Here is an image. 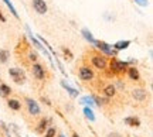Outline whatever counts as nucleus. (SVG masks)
Here are the masks:
<instances>
[{"label":"nucleus","instance_id":"nucleus-1","mask_svg":"<svg viewBox=\"0 0 153 137\" xmlns=\"http://www.w3.org/2000/svg\"><path fill=\"white\" fill-rule=\"evenodd\" d=\"M109 69H111V74L115 75V74H122L128 69V62L125 61H119L116 57H114L109 62Z\"/></svg>","mask_w":153,"mask_h":137},{"label":"nucleus","instance_id":"nucleus-2","mask_svg":"<svg viewBox=\"0 0 153 137\" xmlns=\"http://www.w3.org/2000/svg\"><path fill=\"white\" fill-rule=\"evenodd\" d=\"M9 75L11 77V79L16 83H24L26 82V74L20 68H10L9 69Z\"/></svg>","mask_w":153,"mask_h":137},{"label":"nucleus","instance_id":"nucleus-3","mask_svg":"<svg viewBox=\"0 0 153 137\" xmlns=\"http://www.w3.org/2000/svg\"><path fill=\"white\" fill-rule=\"evenodd\" d=\"M95 45H97V48H98L101 52H104L105 55H109V57H112V58L116 57V49H114L109 44H106L105 41H97Z\"/></svg>","mask_w":153,"mask_h":137},{"label":"nucleus","instance_id":"nucleus-4","mask_svg":"<svg viewBox=\"0 0 153 137\" xmlns=\"http://www.w3.org/2000/svg\"><path fill=\"white\" fill-rule=\"evenodd\" d=\"M91 61H92L94 66L98 68V69H106V66H108V61H106V58H105L104 55L94 54Z\"/></svg>","mask_w":153,"mask_h":137},{"label":"nucleus","instance_id":"nucleus-5","mask_svg":"<svg viewBox=\"0 0 153 137\" xmlns=\"http://www.w3.org/2000/svg\"><path fill=\"white\" fill-rule=\"evenodd\" d=\"M26 30H27L28 35H30V40H31V43H33V44L36 45V47H37L38 49H41V51H43L44 54L47 55V58H48V60L51 61V64H53V58H51V57H50V54H48V52H47V49H45V48H44V47H43V44H41V43H40V41H38V40L36 38V37H34V35H33V33H31V30H30V28H28V26H27V27H26Z\"/></svg>","mask_w":153,"mask_h":137},{"label":"nucleus","instance_id":"nucleus-6","mask_svg":"<svg viewBox=\"0 0 153 137\" xmlns=\"http://www.w3.org/2000/svg\"><path fill=\"white\" fill-rule=\"evenodd\" d=\"M31 4H33V9L36 10V13H38V14H45L47 10H48L47 9V3L44 0H33Z\"/></svg>","mask_w":153,"mask_h":137},{"label":"nucleus","instance_id":"nucleus-7","mask_svg":"<svg viewBox=\"0 0 153 137\" xmlns=\"http://www.w3.org/2000/svg\"><path fill=\"white\" fill-rule=\"evenodd\" d=\"M78 74H79L81 81H91L94 78V71L89 68V66H81Z\"/></svg>","mask_w":153,"mask_h":137},{"label":"nucleus","instance_id":"nucleus-8","mask_svg":"<svg viewBox=\"0 0 153 137\" xmlns=\"http://www.w3.org/2000/svg\"><path fill=\"white\" fill-rule=\"evenodd\" d=\"M31 72H33V75L36 79H44L45 78V69H44L43 65H40V64H34L31 66Z\"/></svg>","mask_w":153,"mask_h":137},{"label":"nucleus","instance_id":"nucleus-9","mask_svg":"<svg viewBox=\"0 0 153 137\" xmlns=\"http://www.w3.org/2000/svg\"><path fill=\"white\" fill-rule=\"evenodd\" d=\"M26 103H27V108H28L30 115H33V116L40 115V108H38V105L34 102L33 99H26Z\"/></svg>","mask_w":153,"mask_h":137},{"label":"nucleus","instance_id":"nucleus-10","mask_svg":"<svg viewBox=\"0 0 153 137\" xmlns=\"http://www.w3.org/2000/svg\"><path fill=\"white\" fill-rule=\"evenodd\" d=\"M132 96H133V99L142 102V100H145V99L148 98V93H146L145 89H133L132 91Z\"/></svg>","mask_w":153,"mask_h":137},{"label":"nucleus","instance_id":"nucleus-11","mask_svg":"<svg viewBox=\"0 0 153 137\" xmlns=\"http://www.w3.org/2000/svg\"><path fill=\"white\" fill-rule=\"evenodd\" d=\"M61 86L65 89L67 92L70 93V96H72V98H76V96H78V93H79L78 91H76V89L71 88V86H70V85H68V83H67L65 81H61Z\"/></svg>","mask_w":153,"mask_h":137},{"label":"nucleus","instance_id":"nucleus-12","mask_svg":"<svg viewBox=\"0 0 153 137\" xmlns=\"http://www.w3.org/2000/svg\"><path fill=\"white\" fill-rule=\"evenodd\" d=\"M131 45V41L129 40H122V41H118V43H115L114 44V49H116V51H122V49H126L128 47Z\"/></svg>","mask_w":153,"mask_h":137},{"label":"nucleus","instance_id":"nucleus-13","mask_svg":"<svg viewBox=\"0 0 153 137\" xmlns=\"http://www.w3.org/2000/svg\"><path fill=\"white\" fill-rule=\"evenodd\" d=\"M125 123L128 124V126H131V127H139L140 126V120H139L137 117H135V116H129V117H126Z\"/></svg>","mask_w":153,"mask_h":137},{"label":"nucleus","instance_id":"nucleus-14","mask_svg":"<svg viewBox=\"0 0 153 137\" xmlns=\"http://www.w3.org/2000/svg\"><path fill=\"white\" fill-rule=\"evenodd\" d=\"M126 71H128V75H129V78H131V79H133V81H139V79H140L139 71H137L135 66H131V68H128Z\"/></svg>","mask_w":153,"mask_h":137},{"label":"nucleus","instance_id":"nucleus-15","mask_svg":"<svg viewBox=\"0 0 153 137\" xmlns=\"http://www.w3.org/2000/svg\"><path fill=\"white\" fill-rule=\"evenodd\" d=\"M11 93V88L9 85H6V83H0V96L1 98H7V96H10Z\"/></svg>","mask_w":153,"mask_h":137},{"label":"nucleus","instance_id":"nucleus-16","mask_svg":"<svg viewBox=\"0 0 153 137\" xmlns=\"http://www.w3.org/2000/svg\"><path fill=\"white\" fill-rule=\"evenodd\" d=\"M81 34L84 35V38L87 40V41H89L91 44H95L97 43V40L94 38V35H92V33L88 30V28H82V31H81Z\"/></svg>","mask_w":153,"mask_h":137},{"label":"nucleus","instance_id":"nucleus-17","mask_svg":"<svg viewBox=\"0 0 153 137\" xmlns=\"http://www.w3.org/2000/svg\"><path fill=\"white\" fill-rule=\"evenodd\" d=\"M7 105H9V108L13 110H20L22 109V103L17 100V99H10L9 102H7Z\"/></svg>","mask_w":153,"mask_h":137},{"label":"nucleus","instance_id":"nucleus-18","mask_svg":"<svg viewBox=\"0 0 153 137\" xmlns=\"http://www.w3.org/2000/svg\"><path fill=\"white\" fill-rule=\"evenodd\" d=\"M104 92H105V95H106L108 98H112V96L116 95V88H115L114 85H108V86H105Z\"/></svg>","mask_w":153,"mask_h":137},{"label":"nucleus","instance_id":"nucleus-19","mask_svg":"<svg viewBox=\"0 0 153 137\" xmlns=\"http://www.w3.org/2000/svg\"><path fill=\"white\" fill-rule=\"evenodd\" d=\"M10 58V52L7 49H0V62L1 64H6Z\"/></svg>","mask_w":153,"mask_h":137},{"label":"nucleus","instance_id":"nucleus-20","mask_svg":"<svg viewBox=\"0 0 153 137\" xmlns=\"http://www.w3.org/2000/svg\"><path fill=\"white\" fill-rule=\"evenodd\" d=\"M3 1H4V4L7 6L9 9H10V13H11V14L16 17V18H19V13H17V10L14 9V6H13V3H11L10 0H3Z\"/></svg>","mask_w":153,"mask_h":137},{"label":"nucleus","instance_id":"nucleus-21","mask_svg":"<svg viewBox=\"0 0 153 137\" xmlns=\"http://www.w3.org/2000/svg\"><path fill=\"white\" fill-rule=\"evenodd\" d=\"M81 103L82 105H88L89 108L95 106V102H94V98H92V96H84V98L81 99Z\"/></svg>","mask_w":153,"mask_h":137},{"label":"nucleus","instance_id":"nucleus-22","mask_svg":"<svg viewBox=\"0 0 153 137\" xmlns=\"http://www.w3.org/2000/svg\"><path fill=\"white\" fill-rule=\"evenodd\" d=\"M84 115H85V117H87V119H89L91 122L95 120V115H94V112H92V109H91V108H85V109H84Z\"/></svg>","mask_w":153,"mask_h":137},{"label":"nucleus","instance_id":"nucleus-23","mask_svg":"<svg viewBox=\"0 0 153 137\" xmlns=\"http://www.w3.org/2000/svg\"><path fill=\"white\" fill-rule=\"evenodd\" d=\"M47 124H48V119H43V120L38 123V127H37V132L38 133H43L45 129H47Z\"/></svg>","mask_w":153,"mask_h":137},{"label":"nucleus","instance_id":"nucleus-24","mask_svg":"<svg viewBox=\"0 0 153 137\" xmlns=\"http://www.w3.org/2000/svg\"><path fill=\"white\" fill-rule=\"evenodd\" d=\"M92 98H94V102H95V105H98V106L108 103V100H106L105 98H99V96H92Z\"/></svg>","mask_w":153,"mask_h":137},{"label":"nucleus","instance_id":"nucleus-25","mask_svg":"<svg viewBox=\"0 0 153 137\" xmlns=\"http://www.w3.org/2000/svg\"><path fill=\"white\" fill-rule=\"evenodd\" d=\"M54 136H55V129L54 127H51V129L47 130V133H45V136L44 137H54Z\"/></svg>","mask_w":153,"mask_h":137},{"label":"nucleus","instance_id":"nucleus-26","mask_svg":"<svg viewBox=\"0 0 153 137\" xmlns=\"http://www.w3.org/2000/svg\"><path fill=\"white\" fill-rule=\"evenodd\" d=\"M28 61H31V62H36L37 61V54L36 52H28Z\"/></svg>","mask_w":153,"mask_h":137},{"label":"nucleus","instance_id":"nucleus-27","mask_svg":"<svg viewBox=\"0 0 153 137\" xmlns=\"http://www.w3.org/2000/svg\"><path fill=\"white\" fill-rule=\"evenodd\" d=\"M135 3L139 6H142V7H146V6L149 4V1L148 0H135Z\"/></svg>","mask_w":153,"mask_h":137},{"label":"nucleus","instance_id":"nucleus-28","mask_svg":"<svg viewBox=\"0 0 153 137\" xmlns=\"http://www.w3.org/2000/svg\"><path fill=\"white\" fill-rule=\"evenodd\" d=\"M62 51H64V54H65V57H68L67 60H71L72 58V55H71V52L68 51V49H65V48H62Z\"/></svg>","mask_w":153,"mask_h":137},{"label":"nucleus","instance_id":"nucleus-29","mask_svg":"<svg viewBox=\"0 0 153 137\" xmlns=\"http://www.w3.org/2000/svg\"><path fill=\"white\" fill-rule=\"evenodd\" d=\"M41 102H44V103H45V105H48V106H50V105H51V102H50V100H48V99H47V98H44V96H43V98H41Z\"/></svg>","mask_w":153,"mask_h":137},{"label":"nucleus","instance_id":"nucleus-30","mask_svg":"<svg viewBox=\"0 0 153 137\" xmlns=\"http://www.w3.org/2000/svg\"><path fill=\"white\" fill-rule=\"evenodd\" d=\"M0 21H1V23H6V17L3 16V13H1V9H0Z\"/></svg>","mask_w":153,"mask_h":137},{"label":"nucleus","instance_id":"nucleus-31","mask_svg":"<svg viewBox=\"0 0 153 137\" xmlns=\"http://www.w3.org/2000/svg\"><path fill=\"white\" fill-rule=\"evenodd\" d=\"M108 137H122L120 134H118V133H109L108 134Z\"/></svg>","mask_w":153,"mask_h":137},{"label":"nucleus","instance_id":"nucleus-32","mask_svg":"<svg viewBox=\"0 0 153 137\" xmlns=\"http://www.w3.org/2000/svg\"><path fill=\"white\" fill-rule=\"evenodd\" d=\"M58 137H65V136H64V134H60V136H58Z\"/></svg>","mask_w":153,"mask_h":137},{"label":"nucleus","instance_id":"nucleus-33","mask_svg":"<svg viewBox=\"0 0 153 137\" xmlns=\"http://www.w3.org/2000/svg\"><path fill=\"white\" fill-rule=\"evenodd\" d=\"M74 137H79V136H78V134H74Z\"/></svg>","mask_w":153,"mask_h":137}]
</instances>
